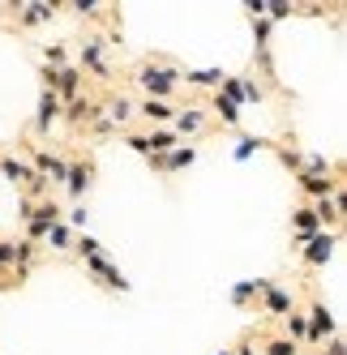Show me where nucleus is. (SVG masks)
Returning a JSON list of instances; mask_svg holds the SVG:
<instances>
[{"instance_id": "nucleus-1", "label": "nucleus", "mask_w": 347, "mask_h": 355, "mask_svg": "<svg viewBox=\"0 0 347 355\" xmlns=\"http://www.w3.org/2000/svg\"><path fill=\"white\" fill-rule=\"evenodd\" d=\"M142 86L151 90V98H155V94L163 98L171 86H176V73H171V69H155V64H146V69H142Z\"/></svg>"}, {"instance_id": "nucleus-2", "label": "nucleus", "mask_w": 347, "mask_h": 355, "mask_svg": "<svg viewBox=\"0 0 347 355\" xmlns=\"http://www.w3.org/2000/svg\"><path fill=\"white\" fill-rule=\"evenodd\" d=\"M335 252V236H309V266H326Z\"/></svg>"}, {"instance_id": "nucleus-3", "label": "nucleus", "mask_w": 347, "mask_h": 355, "mask_svg": "<svg viewBox=\"0 0 347 355\" xmlns=\"http://www.w3.org/2000/svg\"><path fill=\"white\" fill-rule=\"evenodd\" d=\"M56 116H60V98H56L52 90H47V94L39 98V129L47 133V129H52V120H56Z\"/></svg>"}, {"instance_id": "nucleus-4", "label": "nucleus", "mask_w": 347, "mask_h": 355, "mask_svg": "<svg viewBox=\"0 0 347 355\" xmlns=\"http://www.w3.org/2000/svg\"><path fill=\"white\" fill-rule=\"evenodd\" d=\"M330 329H335V317L326 313V304H313V329H309V334L313 338H326Z\"/></svg>"}, {"instance_id": "nucleus-5", "label": "nucleus", "mask_w": 347, "mask_h": 355, "mask_svg": "<svg viewBox=\"0 0 347 355\" xmlns=\"http://www.w3.org/2000/svg\"><path fill=\"white\" fill-rule=\"evenodd\" d=\"M262 291H266V304H270V313H291V295H287V291L270 287V283H266Z\"/></svg>"}, {"instance_id": "nucleus-6", "label": "nucleus", "mask_w": 347, "mask_h": 355, "mask_svg": "<svg viewBox=\"0 0 347 355\" xmlns=\"http://www.w3.org/2000/svg\"><path fill=\"white\" fill-rule=\"evenodd\" d=\"M65 159H52V155H39V171L35 175H52V180H65Z\"/></svg>"}, {"instance_id": "nucleus-7", "label": "nucleus", "mask_w": 347, "mask_h": 355, "mask_svg": "<svg viewBox=\"0 0 347 355\" xmlns=\"http://www.w3.org/2000/svg\"><path fill=\"white\" fill-rule=\"evenodd\" d=\"M65 180H69V193H73V197H82L86 184H90V171H86V167H69V171H65Z\"/></svg>"}, {"instance_id": "nucleus-8", "label": "nucleus", "mask_w": 347, "mask_h": 355, "mask_svg": "<svg viewBox=\"0 0 347 355\" xmlns=\"http://www.w3.org/2000/svg\"><path fill=\"white\" fill-rule=\"evenodd\" d=\"M301 184H305L309 193H317V197H326V193L335 189V180H326V175H317V171H309V175H301Z\"/></svg>"}, {"instance_id": "nucleus-9", "label": "nucleus", "mask_w": 347, "mask_h": 355, "mask_svg": "<svg viewBox=\"0 0 347 355\" xmlns=\"http://www.w3.org/2000/svg\"><path fill=\"white\" fill-rule=\"evenodd\" d=\"M0 171H5V175H13V180H26V184L35 180V171H31V167H22L17 159H0Z\"/></svg>"}, {"instance_id": "nucleus-10", "label": "nucleus", "mask_w": 347, "mask_h": 355, "mask_svg": "<svg viewBox=\"0 0 347 355\" xmlns=\"http://www.w3.org/2000/svg\"><path fill=\"white\" fill-rule=\"evenodd\" d=\"M296 232H301V240H309L317 232V214L313 210H296Z\"/></svg>"}, {"instance_id": "nucleus-11", "label": "nucleus", "mask_w": 347, "mask_h": 355, "mask_svg": "<svg viewBox=\"0 0 347 355\" xmlns=\"http://www.w3.org/2000/svg\"><path fill=\"white\" fill-rule=\"evenodd\" d=\"M94 116H99L94 103H82V98H73V103H69V120H94Z\"/></svg>"}, {"instance_id": "nucleus-12", "label": "nucleus", "mask_w": 347, "mask_h": 355, "mask_svg": "<svg viewBox=\"0 0 347 355\" xmlns=\"http://www.w3.org/2000/svg\"><path fill=\"white\" fill-rule=\"evenodd\" d=\"M82 64H90L94 73H108V69H103V56H99V43H86V47H82Z\"/></svg>"}, {"instance_id": "nucleus-13", "label": "nucleus", "mask_w": 347, "mask_h": 355, "mask_svg": "<svg viewBox=\"0 0 347 355\" xmlns=\"http://www.w3.org/2000/svg\"><path fill=\"white\" fill-rule=\"evenodd\" d=\"M197 155H193V150H171V155L163 159V167H171V171H176V167H189Z\"/></svg>"}, {"instance_id": "nucleus-14", "label": "nucleus", "mask_w": 347, "mask_h": 355, "mask_svg": "<svg viewBox=\"0 0 347 355\" xmlns=\"http://www.w3.org/2000/svg\"><path fill=\"white\" fill-rule=\"evenodd\" d=\"M214 112H219L223 120H228V124H236V120H240V112H236V103H232V98H223V94L214 98Z\"/></svg>"}, {"instance_id": "nucleus-15", "label": "nucleus", "mask_w": 347, "mask_h": 355, "mask_svg": "<svg viewBox=\"0 0 347 355\" xmlns=\"http://www.w3.org/2000/svg\"><path fill=\"white\" fill-rule=\"evenodd\" d=\"M142 112H146V120H167V116H171V107L163 103V98H151V103H146Z\"/></svg>"}, {"instance_id": "nucleus-16", "label": "nucleus", "mask_w": 347, "mask_h": 355, "mask_svg": "<svg viewBox=\"0 0 347 355\" xmlns=\"http://www.w3.org/2000/svg\"><path fill=\"white\" fill-rule=\"evenodd\" d=\"M146 146H151V155H163V150L176 146V137H171V133H155V137H146Z\"/></svg>"}, {"instance_id": "nucleus-17", "label": "nucleus", "mask_w": 347, "mask_h": 355, "mask_svg": "<svg viewBox=\"0 0 347 355\" xmlns=\"http://www.w3.org/2000/svg\"><path fill=\"white\" fill-rule=\"evenodd\" d=\"M189 82L193 86H214V82H223V73L219 69H202V73H189Z\"/></svg>"}, {"instance_id": "nucleus-18", "label": "nucleus", "mask_w": 347, "mask_h": 355, "mask_svg": "<svg viewBox=\"0 0 347 355\" xmlns=\"http://www.w3.org/2000/svg\"><path fill=\"white\" fill-rule=\"evenodd\" d=\"M176 124H180V133H197V129H202V116H197V112H185Z\"/></svg>"}, {"instance_id": "nucleus-19", "label": "nucleus", "mask_w": 347, "mask_h": 355, "mask_svg": "<svg viewBox=\"0 0 347 355\" xmlns=\"http://www.w3.org/2000/svg\"><path fill=\"white\" fill-rule=\"evenodd\" d=\"M313 214H317V223H335V218H339V206H335V201H321Z\"/></svg>"}, {"instance_id": "nucleus-20", "label": "nucleus", "mask_w": 347, "mask_h": 355, "mask_svg": "<svg viewBox=\"0 0 347 355\" xmlns=\"http://www.w3.org/2000/svg\"><path fill=\"white\" fill-rule=\"evenodd\" d=\"M129 116H133L129 98H116V103H112V120H129Z\"/></svg>"}, {"instance_id": "nucleus-21", "label": "nucleus", "mask_w": 347, "mask_h": 355, "mask_svg": "<svg viewBox=\"0 0 347 355\" xmlns=\"http://www.w3.org/2000/svg\"><path fill=\"white\" fill-rule=\"evenodd\" d=\"M26 21H43V17H52V5H26Z\"/></svg>"}, {"instance_id": "nucleus-22", "label": "nucleus", "mask_w": 347, "mask_h": 355, "mask_svg": "<svg viewBox=\"0 0 347 355\" xmlns=\"http://www.w3.org/2000/svg\"><path fill=\"white\" fill-rule=\"evenodd\" d=\"M266 13H270V17H279V21H283V17L291 13V5H287V0H275V5H266Z\"/></svg>"}, {"instance_id": "nucleus-23", "label": "nucleus", "mask_w": 347, "mask_h": 355, "mask_svg": "<svg viewBox=\"0 0 347 355\" xmlns=\"http://www.w3.org/2000/svg\"><path fill=\"white\" fill-rule=\"evenodd\" d=\"M253 146H262V141H253V137H244V141L236 146V159H249V155H253Z\"/></svg>"}, {"instance_id": "nucleus-24", "label": "nucleus", "mask_w": 347, "mask_h": 355, "mask_svg": "<svg viewBox=\"0 0 347 355\" xmlns=\"http://www.w3.org/2000/svg\"><path fill=\"white\" fill-rule=\"evenodd\" d=\"M287 325H291V334H296V338H305V334H309V325H305V317H287Z\"/></svg>"}, {"instance_id": "nucleus-25", "label": "nucleus", "mask_w": 347, "mask_h": 355, "mask_svg": "<svg viewBox=\"0 0 347 355\" xmlns=\"http://www.w3.org/2000/svg\"><path fill=\"white\" fill-rule=\"evenodd\" d=\"M5 261H17V244H0V266Z\"/></svg>"}, {"instance_id": "nucleus-26", "label": "nucleus", "mask_w": 347, "mask_h": 355, "mask_svg": "<svg viewBox=\"0 0 347 355\" xmlns=\"http://www.w3.org/2000/svg\"><path fill=\"white\" fill-rule=\"evenodd\" d=\"M47 236H52V244H69V232H65V227H47Z\"/></svg>"}, {"instance_id": "nucleus-27", "label": "nucleus", "mask_w": 347, "mask_h": 355, "mask_svg": "<svg viewBox=\"0 0 347 355\" xmlns=\"http://www.w3.org/2000/svg\"><path fill=\"white\" fill-rule=\"evenodd\" d=\"M78 248H82V252H86V257H99V244H94V240H90V236H86V240H82V244H78Z\"/></svg>"}, {"instance_id": "nucleus-28", "label": "nucleus", "mask_w": 347, "mask_h": 355, "mask_svg": "<svg viewBox=\"0 0 347 355\" xmlns=\"http://www.w3.org/2000/svg\"><path fill=\"white\" fill-rule=\"evenodd\" d=\"M129 146L137 150V155H151V146H146V137H129Z\"/></svg>"}, {"instance_id": "nucleus-29", "label": "nucleus", "mask_w": 347, "mask_h": 355, "mask_svg": "<svg viewBox=\"0 0 347 355\" xmlns=\"http://www.w3.org/2000/svg\"><path fill=\"white\" fill-rule=\"evenodd\" d=\"M240 355H249V351H240Z\"/></svg>"}, {"instance_id": "nucleus-30", "label": "nucleus", "mask_w": 347, "mask_h": 355, "mask_svg": "<svg viewBox=\"0 0 347 355\" xmlns=\"http://www.w3.org/2000/svg\"><path fill=\"white\" fill-rule=\"evenodd\" d=\"M223 355H228V351H223Z\"/></svg>"}]
</instances>
